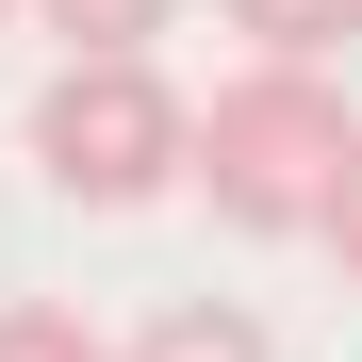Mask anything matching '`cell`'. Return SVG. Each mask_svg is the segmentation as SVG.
<instances>
[{"mask_svg":"<svg viewBox=\"0 0 362 362\" xmlns=\"http://www.w3.org/2000/svg\"><path fill=\"white\" fill-rule=\"evenodd\" d=\"M346 148H362V115H346V83L329 66H280V49H247L214 99H198V198L230 214V230H329V198H346Z\"/></svg>","mask_w":362,"mask_h":362,"instance_id":"cell-1","label":"cell"},{"mask_svg":"<svg viewBox=\"0 0 362 362\" xmlns=\"http://www.w3.org/2000/svg\"><path fill=\"white\" fill-rule=\"evenodd\" d=\"M33 165H49V198L132 214L165 181H198V99H181L148 49H66V66L33 83Z\"/></svg>","mask_w":362,"mask_h":362,"instance_id":"cell-2","label":"cell"},{"mask_svg":"<svg viewBox=\"0 0 362 362\" xmlns=\"http://www.w3.org/2000/svg\"><path fill=\"white\" fill-rule=\"evenodd\" d=\"M115 362H264V313H247V296H165Z\"/></svg>","mask_w":362,"mask_h":362,"instance_id":"cell-3","label":"cell"},{"mask_svg":"<svg viewBox=\"0 0 362 362\" xmlns=\"http://www.w3.org/2000/svg\"><path fill=\"white\" fill-rule=\"evenodd\" d=\"M247 49H280V66H346L362 49V0H214Z\"/></svg>","mask_w":362,"mask_h":362,"instance_id":"cell-4","label":"cell"},{"mask_svg":"<svg viewBox=\"0 0 362 362\" xmlns=\"http://www.w3.org/2000/svg\"><path fill=\"white\" fill-rule=\"evenodd\" d=\"M0 362H115V346L66 313V296H0Z\"/></svg>","mask_w":362,"mask_h":362,"instance_id":"cell-5","label":"cell"},{"mask_svg":"<svg viewBox=\"0 0 362 362\" xmlns=\"http://www.w3.org/2000/svg\"><path fill=\"white\" fill-rule=\"evenodd\" d=\"M33 17L66 33V49H148V33L181 17V0H33Z\"/></svg>","mask_w":362,"mask_h":362,"instance_id":"cell-6","label":"cell"},{"mask_svg":"<svg viewBox=\"0 0 362 362\" xmlns=\"http://www.w3.org/2000/svg\"><path fill=\"white\" fill-rule=\"evenodd\" d=\"M329 264L362 280V148H346V198H329Z\"/></svg>","mask_w":362,"mask_h":362,"instance_id":"cell-7","label":"cell"},{"mask_svg":"<svg viewBox=\"0 0 362 362\" xmlns=\"http://www.w3.org/2000/svg\"><path fill=\"white\" fill-rule=\"evenodd\" d=\"M0 17H17V0H0Z\"/></svg>","mask_w":362,"mask_h":362,"instance_id":"cell-8","label":"cell"}]
</instances>
